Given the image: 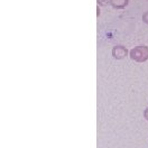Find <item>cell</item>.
Wrapping results in <instances>:
<instances>
[{"instance_id": "obj_1", "label": "cell", "mask_w": 148, "mask_h": 148, "mask_svg": "<svg viewBox=\"0 0 148 148\" xmlns=\"http://www.w3.org/2000/svg\"><path fill=\"white\" fill-rule=\"evenodd\" d=\"M130 57L137 62H145L148 58V47L137 46L131 49Z\"/></svg>"}, {"instance_id": "obj_2", "label": "cell", "mask_w": 148, "mask_h": 148, "mask_svg": "<svg viewBox=\"0 0 148 148\" xmlns=\"http://www.w3.org/2000/svg\"><path fill=\"white\" fill-rule=\"evenodd\" d=\"M128 54V51L125 46H121V45H118V46H114L113 49H112V55L114 58L117 60H120V58H123L126 57Z\"/></svg>"}, {"instance_id": "obj_3", "label": "cell", "mask_w": 148, "mask_h": 148, "mask_svg": "<svg viewBox=\"0 0 148 148\" xmlns=\"http://www.w3.org/2000/svg\"><path fill=\"white\" fill-rule=\"evenodd\" d=\"M129 3V0H110V5L116 9H123Z\"/></svg>"}, {"instance_id": "obj_4", "label": "cell", "mask_w": 148, "mask_h": 148, "mask_svg": "<svg viewBox=\"0 0 148 148\" xmlns=\"http://www.w3.org/2000/svg\"><path fill=\"white\" fill-rule=\"evenodd\" d=\"M97 1H98V3L101 5V6H106V5L110 3V0H97Z\"/></svg>"}, {"instance_id": "obj_5", "label": "cell", "mask_w": 148, "mask_h": 148, "mask_svg": "<svg viewBox=\"0 0 148 148\" xmlns=\"http://www.w3.org/2000/svg\"><path fill=\"white\" fill-rule=\"evenodd\" d=\"M143 20H144V23L148 24V11H146V12L143 15Z\"/></svg>"}, {"instance_id": "obj_6", "label": "cell", "mask_w": 148, "mask_h": 148, "mask_svg": "<svg viewBox=\"0 0 148 148\" xmlns=\"http://www.w3.org/2000/svg\"><path fill=\"white\" fill-rule=\"evenodd\" d=\"M145 117H146V119H148V109H146L145 111Z\"/></svg>"}, {"instance_id": "obj_7", "label": "cell", "mask_w": 148, "mask_h": 148, "mask_svg": "<svg viewBox=\"0 0 148 148\" xmlns=\"http://www.w3.org/2000/svg\"><path fill=\"white\" fill-rule=\"evenodd\" d=\"M97 11H98V16H100V9H99V7H98V9H97Z\"/></svg>"}]
</instances>
